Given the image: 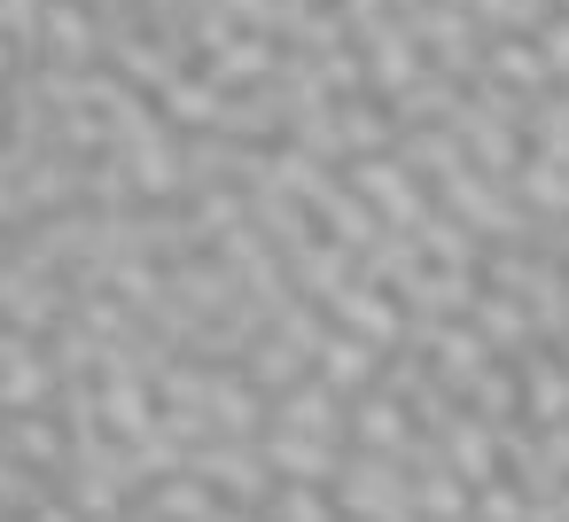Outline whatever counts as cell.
I'll use <instances>...</instances> for the list:
<instances>
[{"instance_id": "obj_1", "label": "cell", "mask_w": 569, "mask_h": 522, "mask_svg": "<svg viewBox=\"0 0 569 522\" xmlns=\"http://www.w3.org/2000/svg\"><path fill=\"white\" fill-rule=\"evenodd\" d=\"M188 475H203V483H219V491H242V499H258V491H266V460H258V452H242V444H211V452H196V460H188Z\"/></svg>"}, {"instance_id": "obj_2", "label": "cell", "mask_w": 569, "mask_h": 522, "mask_svg": "<svg viewBox=\"0 0 569 522\" xmlns=\"http://www.w3.org/2000/svg\"><path fill=\"white\" fill-rule=\"evenodd\" d=\"M273 522H336V506H328L320 491H305V483H289V491L273 499Z\"/></svg>"}, {"instance_id": "obj_3", "label": "cell", "mask_w": 569, "mask_h": 522, "mask_svg": "<svg viewBox=\"0 0 569 522\" xmlns=\"http://www.w3.org/2000/svg\"><path fill=\"white\" fill-rule=\"evenodd\" d=\"M359 436H367V444H398V413H390L382 398H367V413H359Z\"/></svg>"}, {"instance_id": "obj_4", "label": "cell", "mask_w": 569, "mask_h": 522, "mask_svg": "<svg viewBox=\"0 0 569 522\" xmlns=\"http://www.w3.org/2000/svg\"><path fill=\"white\" fill-rule=\"evenodd\" d=\"M40 522H79V514L71 506H40Z\"/></svg>"}, {"instance_id": "obj_5", "label": "cell", "mask_w": 569, "mask_h": 522, "mask_svg": "<svg viewBox=\"0 0 569 522\" xmlns=\"http://www.w3.org/2000/svg\"><path fill=\"white\" fill-rule=\"evenodd\" d=\"M211 522H242V514H211Z\"/></svg>"}]
</instances>
